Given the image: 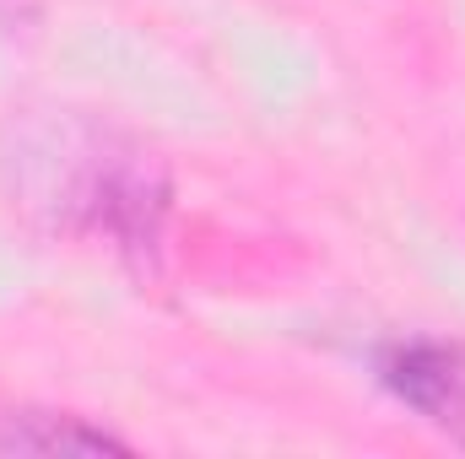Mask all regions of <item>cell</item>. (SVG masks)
<instances>
[{
	"label": "cell",
	"mask_w": 465,
	"mask_h": 459,
	"mask_svg": "<svg viewBox=\"0 0 465 459\" xmlns=\"http://www.w3.org/2000/svg\"><path fill=\"white\" fill-rule=\"evenodd\" d=\"M11 195L54 232L109 243L124 265L157 270L173 206L168 168L152 146L87 114L38 119L5 157Z\"/></svg>",
	"instance_id": "cell-1"
},
{
	"label": "cell",
	"mask_w": 465,
	"mask_h": 459,
	"mask_svg": "<svg viewBox=\"0 0 465 459\" xmlns=\"http://www.w3.org/2000/svg\"><path fill=\"white\" fill-rule=\"evenodd\" d=\"M373 378L390 400L417 411L433 433L465 449V341L401 336L373 351Z\"/></svg>",
	"instance_id": "cell-2"
},
{
	"label": "cell",
	"mask_w": 465,
	"mask_h": 459,
	"mask_svg": "<svg viewBox=\"0 0 465 459\" xmlns=\"http://www.w3.org/2000/svg\"><path fill=\"white\" fill-rule=\"evenodd\" d=\"M0 454H130V444L87 416L16 405L0 416Z\"/></svg>",
	"instance_id": "cell-3"
}]
</instances>
